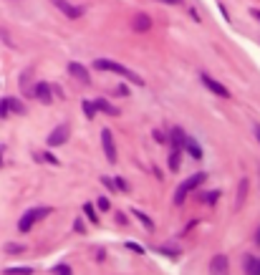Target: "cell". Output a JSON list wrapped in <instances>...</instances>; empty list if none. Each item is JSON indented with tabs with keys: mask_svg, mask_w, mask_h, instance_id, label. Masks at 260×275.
<instances>
[{
	"mask_svg": "<svg viewBox=\"0 0 260 275\" xmlns=\"http://www.w3.org/2000/svg\"><path fill=\"white\" fill-rule=\"evenodd\" d=\"M202 83H205V86L215 94V96H220V99H230V91L223 86V83L220 81H215L212 76H207V73H202Z\"/></svg>",
	"mask_w": 260,
	"mask_h": 275,
	"instance_id": "30bf717a",
	"label": "cell"
},
{
	"mask_svg": "<svg viewBox=\"0 0 260 275\" xmlns=\"http://www.w3.org/2000/svg\"><path fill=\"white\" fill-rule=\"evenodd\" d=\"M83 114H86V119H94L96 116V103L94 101H83Z\"/></svg>",
	"mask_w": 260,
	"mask_h": 275,
	"instance_id": "e0dca14e",
	"label": "cell"
},
{
	"mask_svg": "<svg viewBox=\"0 0 260 275\" xmlns=\"http://www.w3.org/2000/svg\"><path fill=\"white\" fill-rule=\"evenodd\" d=\"M245 275H260V258L255 255L245 258Z\"/></svg>",
	"mask_w": 260,
	"mask_h": 275,
	"instance_id": "5bb4252c",
	"label": "cell"
},
{
	"mask_svg": "<svg viewBox=\"0 0 260 275\" xmlns=\"http://www.w3.org/2000/svg\"><path fill=\"white\" fill-rule=\"evenodd\" d=\"M258 245H260V230H258Z\"/></svg>",
	"mask_w": 260,
	"mask_h": 275,
	"instance_id": "d6a6232c",
	"label": "cell"
},
{
	"mask_svg": "<svg viewBox=\"0 0 260 275\" xmlns=\"http://www.w3.org/2000/svg\"><path fill=\"white\" fill-rule=\"evenodd\" d=\"M3 273H5V275H33V268L20 265V268H5Z\"/></svg>",
	"mask_w": 260,
	"mask_h": 275,
	"instance_id": "2e32d148",
	"label": "cell"
},
{
	"mask_svg": "<svg viewBox=\"0 0 260 275\" xmlns=\"http://www.w3.org/2000/svg\"><path fill=\"white\" fill-rule=\"evenodd\" d=\"M48 212H51V207H33V209H28V212H23V217L18 220V230H20V232H31L33 225H36L38 220H43Z\"/></svg>",
	"mask_w": 260,
	"mask_h": 275,
	"instance_id": "277c9868",
	"label": "cell"
},
{
	"mask_svg": "<svg viewBox=\"0 0 260 275\" xmlns=\"http://www.w3.org/2000/svg\"><path fill=\"white\" fill-rule=\"evenodd\" d=\"M51 273H53V275H74V270H71L69 265H63V263H61V265H53Z\"/></svg>",
	"mask_w": 260,
	"mask_h": 275,
	"instance_id": "ac0fdd59",
	"label": "cell"
},
{
	"mask_svg": "<svg viewBox=\"0 0 260 275\" xmlns=\"http://www.w3.org/2000/svg\"><path fill=\"white\" fill-rule=\"evenodd\" d=\"M51 3H53L63 15H66V18H81L83 10H86V8H81V5H71L69 0H51Z\"/></svg>",
	"mask_w": 260,
	"mask_h": 275,
	"instance_id": "52a82bcc",
	"label": "cell"
},
{
	"mask_svg": "<svg viewBox=\"0 0 260 275\" xmlns=\"http://www.w3.org/2000/svg\"><path fill=\"white\" fill-rule=\"evenodd\" d=\"M185 149H187V154L189 157H194V159H202V146L197 144V141H194V139H185Z\"/></svg>",
	"mask_w": 260,
	"mask_h": 275,
	"instance_id": "4fadbf2b",
	"label": "cell"
},
{
	"mask_svg": "<svg viewBox=\"0 0 260 275\" xmlns=\"http://www.w3.org/2000/svg\"><path fill=\"white\" fill-rule=\"evenodd\" d=\"M253 15H255V18H258V20H260V10H253Z\"/></svg>",
	"mask_w": 260,
	"mask_h": 275,
	"instance_id": "1f68e13d",
	"label": "cell"
},
{
	"mask_svg": "<svg viewBox=\"0 0 260 275\" xmlns=\"http://www.w3.org/2000/svg\"><path fill=\"white\" fill-rule=\"evenodd\" d=\"M40 103H51L53 101V89L48 86V83L46 81H40V83H36V86H33V91H31Z\"/></svg>",
	"mask_w": 260,
	"mask_h": 275,
	"instance_id": "9c48e42d",
	"label": "cell"
},
{
	"mask_svg": "<svg viewBox=\"0 0 260 275\" xmlns=\"http://www.w3.org/2000/svg\"><path fill=\"white\" fill-rule=\"evenodd\" d=\"M245 195H248V179H243V182H240V197H237V205H243Z\"/></svg>",
	"mask_w": 260,
	"mask_h": 275,
	"instance_id": "cb8c5ba5",
	"label": "cell"
},
{
	"mask_svg": "<svg viewBox=\"0 0 260 275\" xmlns=\"http://www.w3.org/2000/svg\"><path fill=\"white\" fill-rule=\"evenodd\" d=\"M159 3H167V5H177V3H182V0H159Z\"/></svg>",
	"mask_w": 260,
	"mask_h": 275,
	"instance_id": "f546056e",
	"label": "cell"
},
{
	"mask_svg": "<svg viewBox=\"0 0 260 275\" xmlns=\"http://www.w3.org/2000/svg\"><path fill=\"white\" fill-rule=\"evenodd\" d=\"M101 144H104L106 159L114 164V162H116V146H114V134H111V129H104V132H101Z\"/></svg>",
	"mask_w": 260,
	"mask_h": 275,
	"instance_id": "8992f818",
	"label": "cell"
},
{
	"mask_svg": "<svg viewBox=\"0 0 260 275\" xmlns=\"http://www.w3.org/2000/svg\"><path fill=\"white\" fill-rule=\"evenodd\" d=\"M132 215H134L137 220H142V222H144L147 227H154V222H151V220H149V217H147V215L142 212V209H132Z\"/></svg>",
	"mask_w": 260,
	"mask_h": 275,
	"instance_id": "d6986e66",
	"label": "cell"
},
{
	"mask_svg": "<svg viewBox=\"0 0 260 275\" xmlns=\"http://www.w3.org/2000/svg\"><path fill=\"white\" fill-rule=\"evenodd\" d=\"M126 247H129V250H134V252H144L142 245H137V242H126Z\"/></svg>",
	"mask_w": 260,
	"mask_h": 275,
	"instance_id": "83f0119b",
	"label": "cell"
},
{
	"mask_svg": "<svg viewBox=\"0 0 260 275\" xmlns=\"http://www.w3.org/2000/svg\"><path fill=\"white\" fill-rule=\"evenodd\" d=\"M83 212H86V217H89L94 225L99 222V217H96V212H94V205H83Z\"/></svg>",
	"mask_w": 260,
	"mask_h": 275,
	"instance_id": "44dd1931",
	"label": "cell"
},
{
	"mask_svg": "<svg viewBox=\"0 0 260 275\" xmlns=\"http://www.w3.org/2000/svg\"><path fill=\"white\" fill-rule=\"evenodd\" d=\"M94 103H96V109H99V111H104V114H109V116H116V114H119V109L114 106V103H109V101H106V99H96Z\"/></svg>",
	"mask_w": 260,
	"mask_h": 275,
	"instance_id": "9a60e30c",
	"label": "cell"
},
{
	"mask_svg": "<svg viewBox=\"0 0 260 275\" xmlns=\"http://www.w3.org/2000/svg\"><path fill=\"white\" fill-rule=\"evenodd\" d=\"M255 137H258V141H260V126H258V129H255Z\"/></svg>",
	"mask_w": 260,
	"mask_h": 275,
	"instance_id": "4dcf8cb0",
	"label": "cell"
},
{
	"mask_svg": "<svg viewBox=\"0 0 260 275\" xmlns=\"http://www.w3.org/2000/svg\"><path fill=\"white\" fill-rule=\"evenodd\" d=\"M8 103H10V111H13V114H23V111H26L23 103H20L18 99H8Z\"/></svg>",
	"mask_w": 260,
	"mask_h": 275,
	"instance_id": "ffe728a7",
	"label": "cell"
},
{
	"mask_svg": "<svg viewBox=\"0 0 260 275\" xmlns=\"http://www.w3.org/2000/svg\"><path fill=\"white\" fill-rule=\"evenodd\" d=\"M69 73L74 76V78H78L81 83H91V76H89V71H86L83 66H81V63H69Z\"/></svg>",
	"mask_w": 260,
	"mask_h": 275,
	"instance_id": "7c38bea8",
	"label": "cell"
},
{
	"mask_svg": "<svg viewBox=\"0 0 260 275\" xmlns=\"http://www.w3.org/2000/svg\"><path fill=\"white\" fill-rule=\"evenodd\" d=\"M5 252H8V255H18V252H23V245H5Z\"/></svg>",
	"mask_w": 260,
	"mask_h": 275,
	"instance_id": "603a6c76",
	"label": "cell"
},
{
	"mask_svg": "<svg viewBox=\"0 0 260 275\" xmlns=\"http://www.w3.org/2000/svg\"><path fill=\"white\" fill-rule=\"evenodd\" d=\"M10 114V103H8V99H3L0 101V119H5Z\"/></svg>",
	"mask_w": 260,
	"mask_h": 275,
	"instance_id": "7402d4cb",
	"label": "cell"
},
{
	"mask_svg": "<svg viewBox=\"0 0 260 275\" xmlns=\"http://www.w3.org/2000/svg\"><path fill=\"white\" fill-rule=\"evenodd\" d=\"M220 200V192H218V189H215V192H207L205 195V202H218Z\"/></svg>",
	"mask_w": 260,
	"mask_h": 275,
	"instance_id": "d4e9b609",
	"label": "cell"
},
{
	"mask_svg": "<svg viewBox=\"0 0 260 275\" xmlns=\"http://www.w3.org/2000/svg\"><path fill=\"white\" fill-rule=\"evenodd\" d=\"M205 179H207V174H205V172H197V174L187 177V179L177 187V192H175V205H182V202L187 200V195H189V192H194V189H197Z\"/></svg>",
	"mask_w": 260,
	"mask_h": 275,
	"instance_id": "3957f363",
	"label": "cell"
},
{
	"mask_svg": "<svg viewBox=\"0 0 260 275\" xmlns=\"http://www.w3.org/2000/svg\"><path fill=\"white\" fill-rule=\"evenodd\" d=\"M101 182H104L106 187H109V189H114V192H116V184H114V179H111V177H104Z\"/></svg>",
	"mask_w": 260,
	"mask_h": 275,
	"instance_id": "4316f807",
	"label": "cell"
},
{
	"mask_svg": "<svg viewBox=\"0 0 260 275\" xmlns=\"http://www.w3.org/2000/svg\"><path fill=\"white\" fill-rule=\"evenodd\" d=\"M74 230H76V232H83V222L76 220V222H74Z\"/></svg>",
	"mask_w": 260,
	"mask_h": 275,
	"instance_id": "f1b7e54d",
	"label": "cell"
},
{
	"mask_svg": "<svg viewBox=\"0 0 260 275\" xmlns=\"http://www.w3.org/2000/svg\"><path fill=\"white\" fill-rule=\"evenodd\" d=\"M132 28H134L137 33H147V31H151V18H149L147 13H137L134 20H132Z\"/></svg>",
	"mask_w": 260,
	"mask_h": 275,
	"instance_id": "8fae6325",
	"label": "cell"
},
{
	"mask_svg": "<svg viewBox=\"0 0 260 275\" xmlns=\"http://www.w3.org/2000/svg\"><path fill=\"white\" fill-rule=\"evenodd\" d=\"M69 137H71L69 126H66V124H58L56 129L48 134V146H61V144H66V141H69Z\"/></svg>",
	"mask_w": 260,
	"mask_h": 275,
	"instance_id": "5b68a950",
	"label": "cell"
},
{
	"mask_svg": "<svg viewBox=\"0 0 260 275\" xmlns=\"http://www.w3.org/2000/svg\"><path fill=\"white\" fill-rule=\"evenodd\" d=\"M96 207H99V209H104V212H106V209H109L111 205H109V200H106V197H99V202H96Z\"/></svg>",
	"mask_w": 260,
	"mask_h": 275,
	"instance_id": "484cf974",
	"label": "cell"
},
{
	"mask_svg": "<svg viewBox=\"0 0 260 275\" xmlns=\"http://www.w3.org/2000/svg\"><path fill=\"white\" fill-rule=\"evenodd\" d=\"M210 273L212 275H227L230 273V260H227V255H215L212 260H210Z\"/></svg>",
	"mask_w": 260,
	"mask_h": 275,
	"instance_id": "ba28073f",
	"label": "cell"
},
{
	"mask_svg": "<svg viewBox=\"0 0 260 275\" xmlns=\"http://www.w3.org/2000/svg\"><path fill=\"white\" fill-rule=\"evenodd\" d=\"M94 69H96V71H109V73H116V76H121V78H126V81L137 83V86H144V78H142L139 73L129 71L126 66H121V63H116V61H109V58H96V61H94Z\"/></svg>",
	"mask_w": 260,
	"mask_h": 275,
	"instance_id": "6da1fadb",
	"label": "cell"
},
{
	"mask_svg": "<svg viewBox=\"0 0 260 275\" xmlns=\"http://www.w3.org/2000/svg\"><path fill=\"white\" fill-rule=\"evenodd\" d=\"M185 139H187V134L180 129V126H175V129L169 132V144H172L169 169H172V172H177V169H180V157H182V152H185Z\"/></svg>",
	"mask_w": 260,
	"mask_h": 275,
	"instance_id": "7a4b0ae2",
	"label": "cell"
}]
</instances>
